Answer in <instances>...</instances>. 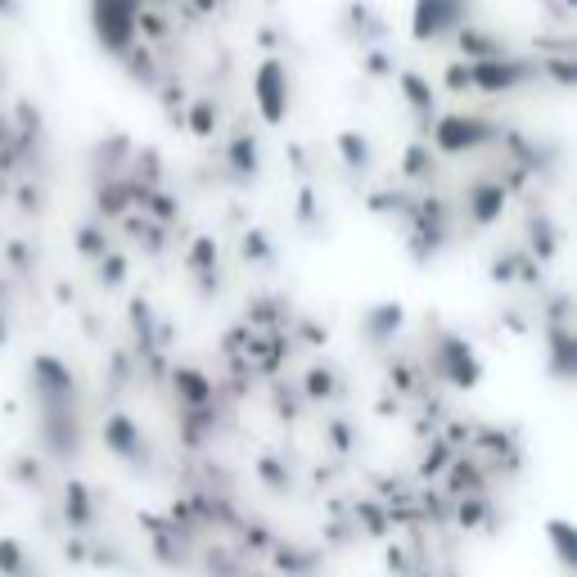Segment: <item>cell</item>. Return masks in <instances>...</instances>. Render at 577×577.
Segmentation results:
<instances>
[{
  "label": "cell",
  "mask_w": 577,
  "mask_h": 577,
  "mask_svg": "<svg viewBox=\"0 0 577 577\" xmlns=\"http://www.w3.org/2000/svg\"><path fill=\"white\" fill-rule=\"evenodd\" d=\"M131 5L127 0H95V23H100V36L108 46H127V36H131Z\"/></svg>",
  "instance_id": "cell-1"
}]
</instances>
